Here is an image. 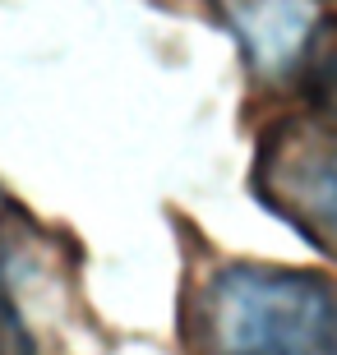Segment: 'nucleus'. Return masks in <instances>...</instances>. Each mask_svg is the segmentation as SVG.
I'll return each mask as SVG.
<instances>
[{
	"label": "nucleus",
	"mask_w": 337,
	"mask_h": 355,
	"mask_svg": "<svg viewBox=\"0 0 337 355\" xmlns=\"http://www.w3.org/2000/svg\"><path fill=\"white\" fill-rule=\"evenodd\" d=\"M213 355H337V286L319 272L231 263L204 291Z\"/></svg>",
	"instance_id": "nucleus-1"
},
{
	"label": "nucleus",
	"mask_w": 337,
	"mask_h": 355,
	"mask_svg": "<svg viewBox=\"0 0 337 355\" xmlns=\"http://www.w3.org/2000/svg\"><path fill=\"white\" fill-rule=\"evenodd\" d=\"M249 189L305 245L337 259V125L324 116H282L259 134Z\"/></svg>",
	"instance_id": "nucleus-2"
},
{
	"label": "nucleus",
	"mask_w": 337,
	"mask_h": 355,
	"mask_svg": "<svg viewBox=\"0 0 337 355\" xmlns=\"http://www.w3.org/2000/svg\"><path fill=\"white\" fill-rule=\"evenodd\" d=\"M231 28L249 46L259 69L296 65L300 46L314 28L310 0H231Z\"/></svg>",
	"instance_id": "nucleus-3"
},
{
	"label": "nucleus",
	"mask_w": 337,
	"mask_h": 355,
	"mask_svg": "<svg viewBox=\"0 0 337 355\" xmlns=\"http://www.w3.org/2000/svg\"><path fill=\"white\" fill-rule=\"evenodd\" d=\"M296 88L314 116L337 125V19L310 28V37L296 55Z\"/></svg>",
	"instance_id": "nucleus-4"
},
{
	"label": "nucleus",
	"mask_w": 337,
	"mask_h": 355,
	"mask_svg": "<svg viewBox=\"0 0 337 355\" xmlns=\"http://www.w3.org/2000/svg\"><path fill=\"white\" fill-rule=\"evenodd\" d=\"M0 355H38V342H33L28 323L19 318L5 286H0Z\"/></svg>",
	"instance_id": "nucleus-5"
}]
</instances>
